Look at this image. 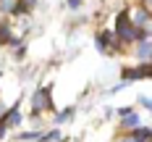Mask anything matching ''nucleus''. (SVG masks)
Listing matches in <instances>:
<instances>
[{"label":"nucleus","mask_w":152,"mask_h":142,"mask_svg":"<svg viewBox=\"0 0 152 142\" xmlns=\"http://www.w3.org/2000/svg\"><path fill=\"white\" fill-rule=\"evenodd\" d=\"M139 103H142V108H150V97H147V95H142V97H139Z\"/></svg>","instance_id":"9b49d317"},{"label":"nucleus","mask_w":152,"mask_h":142,"mask_svg":"<svg viewBox=\"0 0 152 142\" xmlns=\"http://www.w3.org/2000/svg\"><path fill=\"white\" fill-rule=\"evenodd\" d=\"M129 18H131V24H134V26H144V29H147V26H150V11H147V8H137V11H134V13H129Z\"/></svg>","instance_id":"39448f33"},{"label":"nucleus","mask_w":152,"mask_h":142,"mask_svg":"<svg viewBox=\"0 0 152 142\" xmlns=\"http://www.w3.org/2000/svg\"><path fill=\"white\" fill-rule=\"evenodd\" d=\"M137 58H139L142 63L150 61V37H142V40H139V45H137Z\"/></svg>","instance_id":"0eeeda50"},{"label":"nucleus","mask_w":152,"mask_h":142,"mask_svg":"<svg viewBox=\"0 0 152 142\" xmlns=\"http://www.w3.org/2000/svg\"><path fill=\"white\" fill-rule=\"evenodd\" d=\"M3 113H5V108H3V103H0V118H3Z\"/></svg>","instance_id":"4468645a"},{"label":"nucleus","mask_w":152,"mask_h":142,"mask_svg":"<svg viewBox=\"0 0 152 142\" xmlns=\"http://www.w3.org/2000/svg\"><path fill=\"white\" fill-rule=\"evenodd\" d=\"M58 137H61V132H58V129H53V132H47V134H42V142H55Z\"/></svg>","instance_id":"9d476101"},{"label":"nucleus","mask_w":152,"mask_h":142,"mask_svg":"<svg viewBox=\"0 0 152 142\" xmlns=\"http://www.w3.org/2000/svg\"><path fill=\"white\" fill-rule=\"evenodd\" d=\"M144 77H150V63H142L139 68H126V71H123V79H126V82H131V79H144Z\"/></svg>","instance_id":"20e7f679"},{"label":"nucleus","mask_w":152,"mask_h":142,"mask_svg":"<svg viewBox=\"0 0 152 142\" xmlns=\"http://www.w3.org/2000/svg\"><path fill=\"white\" fill-rule=\"evenodd\" d=\"M68 5H71V8H79V5H81V0H68Z\"/></svg>","instance_id":"ddd939ff"},{"label":"nucleus","mask_w":152,"mask_h":142,"mask_svg":"<svg viewBox=\"0 0 152 142\" xmlns=\"http://www.w3.org/2000/svg\"><path fill=\"white\" fill-rule=\"evenodd\" d=\"M121 126H123V129H129V132H137L139 126H142V118H139L137 113H134V110H131V113H126V116H123V121H121Z\"/></svg>","instance_id":"423d86ee"},{"label":"nucleus","mask_w":152,"mask_h":142,"mask_svg":"<svg viewBox=\"0 0 152 142\" xmlns=\"http://www.w3.org/2000/svg\"><path fill=\"white\" fill-rule=\"evenodd\" d=\"M94 42H97V50L107 53V50H113V47H115V37H113V34H107V32H100V34L94 37Z\"/></svg>","instance_id":"7ed1b4c3"},{"label":"nucleus","mask_w":152,"mask_h":142,"mask_svg":"<svg viewBox=\"0 0 152 142\" xmlns=\"http://www.w3.org/2000/svg\"><path fill=\"white\" fill-rule=\"evenodd\" d=\"M53 108V100H50V90H37L34 97H31V113L37 116V113H42V110H50Z\"/></svg>","instance_id":"f03ea898"},{"label":"nucleus","mask_w":152,"mask_h":142,"mask_svg":"<svg viewBox=\"0 0 152 142\" xmlns=\"http://www.w3.org/2000/svg\"><path fill=\"white\" fill-rule=\"evenodd\" d=\"M18 140L21 142H37V140H42V134H39V132H26V134H21Z\"/></svg>","instance_id":"1a4fd4ad"},{"label":"nucleus","mask_w":152,"mask_h":142,"mask_svg":"<svg viewBox=\"0 0 152 142\" xmlns=\"http://www.w3.org/2000/svg\"><path fill=\"white\" fill-rule=\"evenodd\" d=\"M18 3H21V5H24V8H31V5H34V3H37V0H18Z\"/></svg>","instance_id":"f8f14e48"},{"label":"nucleus","mask_w":152,"mask_h":142,"mask_svg":"<svg viewBox=\"0 0 152 142\" xmlns=\"http://www.w3.org/2000/svg\"><path fill=\"white\" fill-rule=\"evenodd\" d=\"M74 118V108H66V110H61L58 116H55V124H66V121H71Z\"/></svg>","instance_id":"6e6552de"},{"label":"nucleus","mask_w":152,"mask_h":142,"mask_svg":"<svg viewBox=\"0 0 152 142\" xmlns=\"http://www.w3.org/2000/svg\"><path fill=\"white\" fill-rule=\"evenodd\" d=\"M115 40H121V42H139L142 37H150L147 29H139L131 24V18H129V11H123V13L115 16V34H113Z\"/></svg>","instance_id":"f257e3e1"}]
</instances>
